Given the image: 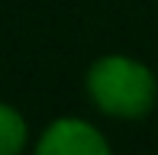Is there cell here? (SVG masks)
I'll return each mask as SVG.
<instances>
[{
  "label": "cell",
  "instance_id": "obj_1",
  "mask_svg": "<svg viewBox=\"0 0 158 155\" xmlns=\"http://www.w3.org/2000/svg\"><path fill=\"white\" fill-rule=\"evenodd\" d=\"M87 97L106 116L116 119H142L148 116L158 81L148 65L129 55H103L87 68Z\"/></svg>",
  "mask_w": 158,
  "mask_h": 155
},
{
  "label": "cell",
  "instance_id": "obj_2",
  "mask_svg": "<svg viewBox=\"0 0 158 155\" xmlns=\"http://www.w3.org/2000/svg\"><path fill=\"white\" fill-rule=\"evenodd\" d=\"M32 155H113V152L94 123L77 116H61L42 129Z\"/></svg>",
  "mask_w": 158,
  "mask_h": 155
},
{
  "label": "cell",
  "instance_id": "obj_3",
  "mask_svg": "<svg viewBox=\"0 0 158 155\" xmlns=\"http://www.w3.org/2000/svg\"><path fill=\"white\" fill-rule=\"evenodd\" d=\"M29 142V126L16 107L0 100V155H23Z\"/></svg>",
  "mask_w": 158,
  "mask_h": 155
}]
</instances>
